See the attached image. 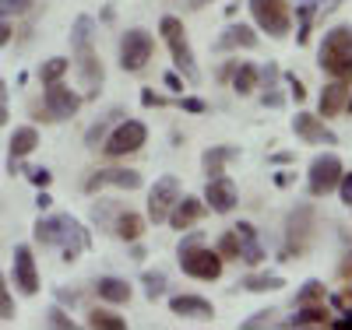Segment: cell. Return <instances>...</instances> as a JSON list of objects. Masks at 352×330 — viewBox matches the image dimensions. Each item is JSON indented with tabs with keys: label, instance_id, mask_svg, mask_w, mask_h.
<instances>
[{
	"label": "cell",
	"instance_id": "obj_16",
	"mask_svg": "<svg viewBox=\"0 0 352 330\" xmlns=\"http://www.w3.org/2000/svg\"><path fill=\"white\" fill-rule=\"evenodd\" d=\"M204 211H208V207H204L197 197H184V200H176V204H173V211H169V218H166V222H169L176 232H184V228H190Z\"/></svg>",
	"mask_w": 352,
	"mask_h": 330
},
{
	"label": "cell",
	"instance_id": "obj_36",
	"mask_svg": "<svg viewBox=\"0 0 352 330\" xmlns=\"http://www.w3.org/2000/svg\"><path fill=\"white\" fill-rule=\"evenodd\" d=\"M109 119H113V113H109L106 119H96V127L85 134V144H88V148H96V144H99V141L106 137V123H109Z\"/></svg>",
	"mask_w": 352,
	"mask_h": 330
},
{
	"label": "cell",
	"instance_id": "obj_41",
	"mask_svg": "<svg viewBox=\"0 0 352 330\" xmlns=\"http://www.w3.org/2000/svg\"><path fill=\"white\" fill-rule=\"evenodd\" d=\"M282 74H278V67L275 64H264V71H261V84L264 88H275V81H278Z\"/></svg>",
	"mask_w": 352,
	"mask_h": 330
},
{
	"label": "cell",
	"instance_id": "obj_23",
	"mask_svg": "<svg viewBox=\"0 0 352 330\" xmlns=\"http://www.w3.org/2000/svg\"><path fill=\"white\" fill-rule=\"evenodd\" d=\"M96 292H99V298H106V303H127L131 298V285L120 281V278H102L96 285Z\"/></svg>",
	"mask_w": 352,
	"mask_h": 330
},
{
	"label": "cell",
	"instance_id": "obj_42",
	"mask_svg": "<svg viewBox=\"0 0 352 330\" xmlns=\"http://www.w3.org/2000/svg\"><path fill=\"white\" fill-rule=\"evenodd\" d=\"M285 81H289V95L296 99V102H303V99H307V88H303V81H300V78H292V74H289Z\"/></svg>",
	"mask_w": 352,
	"mask_h": 330
},
{
	"label": "cell",
	"instance_id": "obj_20",
	"mask_svg": "<svg viewBox=\"0 0 352 330\" xmlns=\"http://www.w3.org/2000/svg\"><path fill=\"white\" fill-rule=\"evenodd\" d=\"M36 144H39V134H36V127H21V130H14V137H11V162H8V169L18 162V158H25V155H32L36 152Z\"/></svg>",
	"mask_w": 352,
	"mask_h": 330
},
{
	"label": "cell",
	"instance_id": "obj_40",
	"mask_svg": "<svg viewBox=\"0 0 352 330\" xmlns=\"http://www.w3.org/2000/svg\"><path fill=\"white\" fill-rule=\"evenodd\" d=\"M11 313H14V303H11V295H8L4 278H0V316H11Z\"/></svg>",
	"mask_w": 352,
	"mask_h": 330
},
{
	"label": "cell",
	"instance_id": "obj_53",
	"mask_svg": "<svg viewBox=\"0 0 352 330\" xmlns=\"http://www.w3.org/2000/svg\"><path fill=\"white\" fill-rule=\"evenodd\" d=\"M36 207H39V211H46V207H53V200H50V193H39V200H36Z\"/></svg>",
	"mask_w": 352,
	"mask_h": 330
},
{
	"label": "cell",
	"instance_id": "obj_47",
	"mask_svg": "<svg viewBox=\"0 0 352 330\" xmlns=\"http://www.w3.org/2000/svg\"><path fill=\"white\" fill-rule=\"evenodd\" d=\"M331 327H335V330H352V309H345L338 320H331Z\"/></svg>",
	"mask_w": 352,
	"mask_h": 330
},
{
	"label": "cell",
	"instance_id": "obj_21",
	"mask_svg": "<svg viewBox=\"0 0 352 330\" xmlns=\"http://www.w3.org/2000/svg\"><path fill=\"white\" fill-rule=\"evenodd\" d=\"M113 232H116V239H124V243H134V239L144 232V222H141V215H134V211H116Z\"/></svg>",
	"mask_w": 352,
	"mask_h": 330
},
{
	"label": "cell",
	"instance_id": "obj_38",
	"mask_svg": "<svg viewBox=\"0 0 352 330\" xmlns=\"http://www.w3.org/2000/svg\"><path fill=\"white\" fill-rule=\"evenodd\" d=\"M28 179H32V183H36L39 190H46V187L53 183V176H50V169H36V165L28 169Z\"/></svg>",
	"mask_w": 352,
	"mask_h": 330
},
{
	"label": "cell",
	"instance_id": "obj_51",
	"mask_svg": "<svg viewBox=\"0 0 352 330\" xmlns=\"http://www.w3.org/2000/svg\"><path fill=\"white\" fill-rule=\"evenodd\" d=\"M338 274H342V278H352V250L345 253V260H342V267H338Z\"/></svg>",
	"mask_w": 352,
	"mask_h": 330
},
{
	"label": "cell",
	"instance_id": "obj_25",
	"mask_svg": "<svg viewBox=\"0 0 352 330\" xmlns=\"http://www.w3.org/2000/svg\"><path fill=\"white\" fill-rule=\"evenodd\" d=\"M232 88H236L240 95H250L254 84H257V67L254 64H232Z\"/></svg>",
	"mask_w": 352,
	"mask_h": 330
},
{
	"label": "cell",
	"instance_id": "obj_27",
	"mask_svg": "<svg viewBox=\"0 0 352 330\" xmlns=\"http://www.w3.org/2000/svg\"><path fill=\"white\" fill-rule=\"evenodd\" d=\"M229 158H236V152H232V148H208L201 162H204V172H208V176H219Z\"/></svg>",
	"mask_w": 352,
	"mask_h": 330
},
{
	"label": "cell",
	"instance_id": "obj_17",
	"mask_svg": "<svg viewBox=\"0 0 352 330\" xmlns=\"http://www.w3.org/2000/svg\"><path fill=\"white\" fill-rule=\"evenodd\" d=\"M169 309L176 316H194V320H212V303L208 298H201V295H173L169 298Z\"/></svg>",
	"mask_w": 352,
	"mask_h": 330
},
{
	"label": "cell",
	"instance_id": "obj_15",
	"mask_svg": "<svg viewBox=\"0 0 352 330\" xmlns=\"http://www.w3.org/2000/svg\"><path fill=\"white\" fill-rule=\"evenodd\" d=\"M310 225H314V211H310V207H296V211L289 215L285 232H289V246L296 250V253L307 246V239L314 235V228H310Z\"/></svg>",
	"mask_w": 352,
	"mask_h": 330
},
{
	"label": "cell",
	"instance_id": "obj_44",
	"mask_svg": "<svg viewBox=\"0 0 352 330\" xmlns=\"http://www.w3.org/2000/svg\"><path fill=\"white\" fill-rule=\"evenodd\" d=\"M8 123V84L0 81V127Z\"/></svg>",
	"mask_w": 352,
	"mask_h": 330
},
{
	"label": "cell",
	"instance_id": "obj_52",
	"mask_svg": "<svg viewBox=\"0 0 352 330\" xmlns=\"http://www.w3.org/2000/svg\"><path fill=\"white\" fill-rule=\"evenodd\" d=\"M166 88H173V92H180V88H184V81L176 78V74H166Z\"/></svg>",
	"mask_w": 352,
	"mask_h": 330
},
{
	"label": "cell",
	"instance_id": "obj_11",
	"mask_svg": "<svg viewBox=\"0 0 352 330\" xmlns=\"http://www.w3.org/2000/svg\"><path fill=\"white\" fill-rule=\"evenodd\" d=\"M204 204L212 207V211L226 215L236 207V187H232V179L229 176H208V190H204Z\"/></svg>",
	"mask_w": 352,
	"mask_h": 330
},
{
	"label": "cell",
	"instance_id": "obj_26",
	"mask_svg": "<svg viewBox=\"0 0 352 330\" xmlns=\"http://www.w3.org/2000/svg\"><path fill=\"white\" fill-rule=\"evenodd\" d=\"M102 183H113V187H120V190H138L141 187V176L134 169H109V172H102Z\"/></svg>",
	"mask_w": 352,
	"mask_h": 330
},
{
	"label": "cell",
	"instance_id": "obj_22",
	"mask_svg": "<svg viewBox=\"0 0 352 330\" xmlns=\"http://www.w3.org/2000/svg\"><path fill=\"white\" fill-rule=\"evenodd\" d=\"M219 46L222 49H232V46L254 49L257 46V36H254V28H247V25H232V28H226V36L219 39Z\"/></svg>",
	"mask_w": 352,
	"mask_h": 330
},
{
	"label": "cell",
	"instance_id": "obj_10",
	"mask_svg": "<svg viewBox=\"0 0 352 330\" xmlns=\"http://www.w3.org/2000/svg\"><path fill=\"white\" fill-rule=\"evenodd\" d=\"M46 116H53V119H71L74 113H78V106H81V95H74L67 84H60V81H53V84H46Z\"/></svg>",
	"mask_w": 352,
	"mask_h": 330
},
{
	"label": "cell",
	"instance_id": "obj_4",
	"mask_svg": "<svg viewBox=\"0 0 352 330\" xmlns=\"http://www.w3.org/2000/svg\"><path fill=\"white\" fill-rule=\"evenodd\" d=\"M155 53V39L144 32V28H131V32H124L120 39V67L124 71H144L148 67V60Z\"/></svg>",
	"mask_w": 352,
	"mask_h": 330
},
{
	"label": "cell",
	"instance_id": "obj_45",
	"mask_svg": "<svg viewBox=\"0 0 352 330\" xmlns=\"http://www.w3.org/2000/svg\"><path fill=\"white\" fill-rule=\"evenodd\" d=\"M141 102H144V106H162L166 99L155 95V88H144V92H141Z\"/></svg>",
	"mask_w": 352,
	"mask_h": 330
},
{
	"label": "cell",
	"instance_id": "obj_49",
	"mask_svg": "<svg viewBox=\"0 0 352 330\" xmlns=\"http://www.w3.org/2000/svg\"><path fill=\"white\" fill-rule=\"evenodd\" d=\"M268 320H272V313H268V309H264V313H257L254 320H247L243 327H247V330H250V327H264V323H268Z\"/></svg>",
	"mask_w": 352,
	"mask_h": 330
},
{
	"label": "cell",
	"instance_id": "obj_56",
	"mask_svg": "<svg viewBox=\"0 0 352 330\" xmlns=\"http://www.w3.org/2000/svg\"><path fill=\"white\" fill-rule=\"evenodd\" d=\"M345 109H352V95H349V99H345Z\"/></svg>",
	"mask_w": 352,
	"mask_h": 330
},
{
	"label": "cell",
	"instance_id": "obj_7",
	"mask_svg": "<svg viewBox=\"0 0 352 330\" xmlns=\"http://www.w3.org/2000/svg\"><path fill=\"white\" fill-rule=\"evenodd\" d=\"M148 141V130L138 119H124L109 137H106V155L109 158H120V155H131V152H141V144Z\"/></svg>",
	"mask_w": 352,
	"mask_h": 330
},
{
	"label": "cell",
	"instance_id": "obj_30",
	"mask_svg": "<svg viewBox=\"0 0 352 330\" xmlns=\"http://www.w3.org/2000/svg\"><path fill=\"white\" fill-rule=\"evenodd\" d=\"M88 323H92L96 330H124L127 327L116 313H106V309H92V313H88Z\"/></svg>",
	"mask_w": 352,
	"mask_h": 330
},
{
	"label": "cell",
	"instance_id": "obj_37",
	"mask_svg": "<svg viewBox=\"0 0 352 330\" xmlns=\"http://www.w3.org/2000/svg\"><path fill=\"white\" fill-rule=\"evenodd\" d=\"M50 323H53V327H60V330H71V327H74V320H71L60 306H53V309H50Z\"/></svg>",
	"mask_w": 352,
	"mask_h": 330
},
{
	"label": "cell",
	"instance_id": "obj_3",
	"mask_svg": "<svg viewBox=\"0 0 352 330\" xmlns=\"http://www.w3.org/2000/svg\"><path fill=\"white\" fill-rule=\"evenodd\" d=\"M250 14L257 21L261 32H268L275 39H285L289 28H292V18H289V8L285 0H250Z\"/></svg>",
	"mask_w": 352,
	"mask_h": 330
},
{
	"label": "cell",
	"instance_id": "obj_43",
	"mask_svg": "<svg viewBox=\"0 0 352 330\" xmlns=\"http://www.w3.org/2000/svg\"><path fill=\"white\" fill-rule=\"evenodd\" d=\"M116 211H120V204H99V207H96V222H106V218H113Z\"/></svg>",
	"mask_w": 352,
	"mask_h": 330
},
{
	"label": "cell",
	"instance_id": "obj_8",
	"mask_svg": "<svg viewBox=\"0 0 352 330\" xmlns=\"http://www.w3.org/2000/svg\"><path fill=\"white\" fill-rule=\"evenodd\" d=\"M176 200H180V183H176V176L155 179V187H152V193H148V218H152L155 225L166 222Z\"/></svg>",
	"mask_w": 352,
	"mask_h": 330
},
{
	"label": "cell",
	"instance_id": "obj_18",
	"mask_svg": "<svg viewBox=\"0 0 352 330\" xmlns=\"http://www.w3.org/2000/svg\"><path fill=\"white\" fill-rule=\"evenodd\" d=\"M232 232H236V243H240V257H243L247 263H261V260H264V250L257 246V232H254V225H250V222H240Z\"/></svg>",
	"mask_w": 352,
	"mask_h": 330
},
{
	"label": "cell",
	"instance_id": "obj_29",
	"mask_svg": "<svg viewBox=\"0 0 352 330\" xmlns=\"http://www.w3.org/2000/svg\"><path fill=\"white\" fill-rule=\"evenodd\" d=\"M92 18L88 14H81L78 21H74V28H71V43H74V49H88L92 46Z\"/></svg>",
	"mask_w": 352,
	"mask_h": 330
},
{
	"label": "cell",
	"instance_id": "obj_34",
	"mask_svg": "<svg viewBox=\"0 0 352 330\" xmlns=\"http://www.w3.org/2000/svg\"><path fill=\"white\" fill-rule=\"evenodd\" d=\"M296 303H300V306H307V303H324V285H320V281H307V285L300 288V295H296Z\"/></svg>",
	"mask_w": 352,
	"mask_h": 330
},
{
	"label": "cell",
	"instance_id": "obj_2",
	"mask_svg": "<svg viewBox=\"0 0 352 330\" xmlns=\"http://www.w3.org/2000/svg\"><path fill=\"white\" fill-rule=\"evenodd\" d=\"M317 60H320V67H324L331 78L349 81L352 78V25L331 28V32L324 36V43H320Z\"/></svg>",
	"mask_w": 352,
	"mask_h": 330
},
{
	"label": "cell",
	"instance_id": "obj_19",
	"mask_svg": "<svg viewBox=\"0 0 352 330\" xmlns=\"http://www.w3.org/2000/svg\"><path fill=\"white\" fill-rule=\"evenodd\" d=\"M345 99H349V88H345V81H335V84H328L324 92H320V116H338L342 109H345Z\"/></svg>",
	"mask_w": 352,
	"mask_h": 330
},
{
	"label": "cell",
	"instance_id": "obj_6",
	"mask_svg": "<svg viewBox=\"0 0 352 330\" xmlns=\"http://www.w3.org/2000/svg\"><path fill=\"white\" fill-rule=\"evenodd\" d=\"M176 253H180V267L197 281H215L222 274V257L215 250H208L204 243L190 246V250H176Z\"/></svg>",
	"mask_w": 352,
	"mask_h": 330
},
{
	"label": "cell",
	"instance_id": "obj_9",
	"mask_svg": "<svg viewBox=\"0 0 352 330\" xmlns=\"http://www.w3.org/2000/svg\"><path fill=\"white\" fill-rule=\"evenodd\" d=\"M310 193H331L335 187H338V179H342V162L335 158V155H320V158H314V165H310Z\"/></svg>",
	"mask_w": 352,
	"mask_h": 330
},
{
	"label": "cell",
	"instance_id": "obj_28",
	"mask_svg": "<svg viewBox=\"0 0 352 330\" xmlns=\"http://www.w3.org/2000/svg\"><path fill=\"white\" fill-rule=\"evenodd\" d=\"M67 71H71V60L67 56H53V60H46V64L39 67V81L43 84H53V81H60Z\"/></svg>",
	"mask_w": 352,
	"mask_h": 330
},
{
	"label": "cell",
	"instance_id": "obj_24",
	"mask_svg": "<svg viewBox=\"0 0 352 330\" xmlns=\"http://www.w3.org/2000/svg\"><path fill=\"white\" fill-rule=\"evenodd\" d=\"M328 320H331V316H328L324 303H307V306H300L292 327H320V323H328Z\"/></svg>",
	"mask_w": 352,
	"mask_h": 330
},
{
	"label": "cell",
	"instance_id": "obj_48",
	"mask_svg": "<svg viewBox=\"0 0 352 330\" xmlns=\"http://www.w3.org/2000/svg\"><path fill=\"white\" fill-rule=\"evenodd\" d=\"M180 109H187V113H204V102H201V99H180Z\"/></svg>",
	"mask_w": 352,
	"mask_h": 330
},
{
	"label": "cell",
	"instance_id": "obj_32",
	"mask_svg": "<svg viewBox=\"0 0 352 330\" xmlns=\"http://www.w3.org/2000/svg\"><path fill=\"white\" fill-rule=\"evenodd\" d=\"M36 8V0H0V18H21Z\"/></svg>",
	"mask_w": 352,
	"mask_h": 330
},
{
	"label": "cell",
	"instance_id": "obj_50",
	"mask_svg": "<svg viewBox=\"0 0 352 330\" xmlns=\"http://www.w3.org/2000/svg\"><path fill=\"white\" fill-rule=\"evenodd\" d=\"M11 43V25H8V18H0V46H8Z\"/></svg>",
	"mask_w": 352,
	"mask_h": 330
},
{
	"label": "cell",
	"instance_id": "obj_5",
	"mask_svg": "<svg viewBox=\"0 0 352 330\" xmlns=\"http://www.w3.org/2000/svg\"><path fill=\"white\" fill-rule=\"evenodd\" d=\"M159 28H162V36H166V46H169L173 60H176V71H184L187 81H197V64H194V53H190V43L184 36L180 18H162Z\"/></svg>",
	"mask_w": 352,
	"mask_h": 330
},
{
	"label": "cell",
	"instance_id": "obj_14",
	"mask_svg": "<svg viewBox=\"0 0 352 330\" xmlns=\"http://www.w3.org/2000/svg\"><path fill=\"white\" fill-rule=\"evenodd\" d=\"M14 278H18V288H21L25 295H36V292H39L36 260H32V250H28V246H18V250H14Z\"/></svg>",
	"mask_w": 352,
	"mask_h": 330
},
{
	"label": "cell",
	"instance_id": "obj_12",
	"mask_svg": "<svg viewBox=\"0 0 352 330\" xmlns=\"http://www.w3.org/2000/svg\"><path fill=\"white\" fill-rule=\"evenodd\" d=\"M292 130H296V137H303L307 144H335V134L320 123L314 113H296V119H292Z\"/></svg>",
	"mask_w": 352,
	"mask_h": 330
},
{
	"label": "cell",
	"instance_id": "obj_54",
	"mask_svg": "<svg viewBox=\"0 0 352 330\" xmlns=\"http://www.w3.org/2000/svg\"><path fill=\"white\" fill-rule=\"evenodd\" d=\"M272 162H278V165H282V162H292V155H289V152H278V155H275Z\"/></svg>",
	"mask_w": 352,
	"mask_h": 330
},
{
	"label": "cell",
	"instance_id": "obj_55",
	"mask_svg": "<svg viewBox=\"0 0 352 330\" xmlns=\"http://www.w3.org/2000/svg\"><path fill=\"white\" fill-rule=\"evenodd\" d=\"M300 4H314V8H324V0H300Z\"/></svg>",
	"mask_w": 352,
	"mask_h": 330
},
{
	"label": "cell",
	"instance_id": "obj_46",
	"mask_svg": "<svg viewBox=\"0 0 352 330\" xmlns=\"http://www.w3.org/2000/svg\"><path fill=\"white\" fill-rule=\"evenodd\" d=\"M201 243H204V232H194V235L180 239V250H190V246H201Z\"/></svg>",
	"mask_w": 352,
	"mask_h": 330
},
{
	"label": "cell",
	"instance_id": "obj_39",
	"mask_svg": "<svg viewBox=\"0 0 352 330\" xmlns=\"http://www.w3.org/2000/svg\"><path fill=\"white\" fill-rule=\"evenodd\" d=\"M338 193H342V200L352 207V172H342V179H338V187H335Z\"/></svg>",
	"mask_w": 352,
	"mask_h": 330
},
{
	"label": "cell",
	"instance_id": "obj_33",
	"mask_svg": "<svg viewBox=\"0 0 352 330\" xmlns=\"http://www.w3.org/2000/svg\"><path fill=\"white\" fill-rule=\"evenodd\" d=\"M141 281H144V292H148L152 303L166 292V274H162V271H144V274H141Z\"/></svg>",
	"mask_w": 352,
	"mask_h": 330
},
{
	"label": "cell",
	"instance_id": "obj_1",
	"mask_svg": "<svg viewBox=\"0 0 352 330\" xmlns=\"http://www.w3.org/2000/svg\"><path fill=\"white\" fill-rule=\"evenodd\" d=\"M36 239L46 246H64V257L74 260L78 250L88 246V235L85 228L71 218V215H56V218H39L36 222Z\"/></svg>",
	"mask_w": 352,
	"mask_h": 330
},
{
	"label": "cell",
	"instance_id": "obj_31",
	"mask_svg": "<svg viewBox=\"0 0 352 330\" xmlns=\"http://www.w3.org/2000/svg\"><path fill=\"white\" fill-rule=\"evenodd\" d=\"M285 281L278 274H250L243 278V292H268V288H282Z\"/></svg>",
	"mask_w": 352,
	"mask_h": 330
},
{
	"label": "cell",
	"instance_id": "obj_35",
	"mask_svg": "<svg viewBox=\"0 0 352 330\" xmlns=\"http://www.w3.org/2000/svg\"><path fill=\"white\" fill-rule=\"evenodd\" d=\"M219 257H240V243H236V232H226L222 243H219Z\"/></svg>",
	"mask_w": 352,
	"mask_h": 330
},
{
	"label": "cell",
	"instance_id": "obj_13",
	"mask_svg": "<svg viewBox=\"0 0 352 330\" xmlns=\"http://www.w3.org/2000/svg\"><path fill=\"white\" fill-rule=\"evenodd\" d=\"M78 67H81V81H85V99H96L102 92V64L99 56L92 53V46L88 49H78Z\"/></svg>",
	"mask_w": 352,
	"mask_h": 330
}]
</instances>
